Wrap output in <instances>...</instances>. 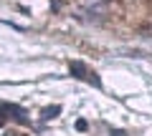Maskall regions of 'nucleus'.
<instances>
[{
  "label": "nucleus",
  "instance_id": "nucleus-1",
  "mask_svg": "<svg viewBox=\"0 0 152 136\" xmlns=\"http://www.w3.org/2000/svg\"><path fill=\"white\" fill-rule=\"evenodd\" d=\"M71 73H74L76 78H81V81H86V83H91V86H102V81H99V76L94 71H89L86 65L81 63V60H74V63H71Z\"/></svg>",
  "mask_w": 152,
  "mask_h": 136
},
{
  "label": "nucleus",
  "instance_id": "nucleus-2",
  "mask_svg": "<svg viewBox=\"0 0 152 136\" xmlns=\"http://www.w3.org/2000/svg\"><path fill=\"white\" fill-rule=\"evenodd\" d=\"M8 119H18V121H23L26 124V116H23V111L18 109V106H13V104H0V126L5 124Z\"/></svg>",
  "mask_w": 152,
  "mask_h": 136
},
{
  "label": "nucleus",
  "instance_id": "nucleus-3",
  "mask_svg": "<svg viewBox=\"0 0 152 136\" xmlns=\"http://www.w3.org/2000/svg\"><path fill=\"white\" fill-rule=\"evenodd\" d=\"M58 111H61V109H58V106H53V109H48V111H46V119H53V116H56V114H58Z\"/></svg>",
  "mask_w": 152,
  "mask_h": 136
}]
</instances>
